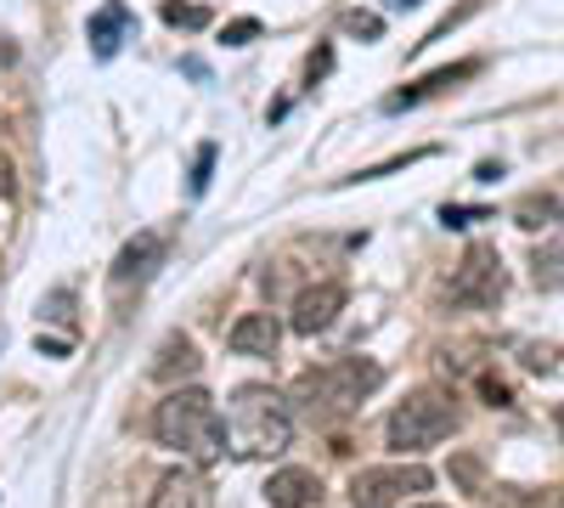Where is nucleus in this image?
<instances>
[{"label":"nucleus","mask_w":564,"mask_h":508,"mask_svg":"<svg viewBox=\"0 0 564 508\" xmlns=\"http://www.w3.org/2000/svg\"><path fill=\"white\" fill-rule=\"evenodd\" d=\"M153 435H159V446L181 452V464H193V469H209L215 457L226 452V419H220V407L209 401V390H198V385L170 390L159 401Z\"/></svg>","instance_id":"1"},{"label":"nucleus","mask_w":564,"mask_h":508,"mask_svg":"<svg viewBox=\"0 0 564 508\" xmlns=\"http://www.w3.org/2000/svg\"><path fill=\"white\" fill-rule=\"evenodd\" d=\"M289 441H294V412L271 385H243L238 396H231V407H226V446L238 452L243 464L289 452Z\"/></svg>","instance_id":"2"},{"label":"nucleus","mask_w":564,"mask_h":508,"mask_svg":"<svg viewBox=\"0 0 564 508\" xmlns=\"http://www.w3.org/2000/svg\"><path fill=\"white\" fill-rule=\"evenodd\" d=\"M379 385H384V367L372 356H334L322 367H305L300 385H294V401L311 419H345V412H356Z\"/></svg>","instance_id":"3"},{"label":"nucleus","mask_w":564,"mask_h":508,"mask_svg":"<svg viewBox=\"0 0 564 508\" xmlns=\"http://www.w3.org/2000/svg\"><path fill=\"white\" fill-rule=\"evenodd\" d=\"M452 430H457V401H452L446 390H435V385H430V390H412V396L390 412L384 441H390V452L417 457V452L441 446Z\"/></svg>","instance_id":"4"},{"label":"nucleus","mask_w":564,"mask_h":508,"mask_svg":"<svg viewBox=\"0 0 564 508\" xmlns=\"http://www.w3.org/2000/svg\"><path fill=\"white\" fill-rule=\"evenodd\" d=\"M430 486H435V475L423 464H379L350 480V508H401L406 497L430 491Z\"/></svg>","instance_id":"5"},{"label":"nucleus","mask_w":564,"mask_h":508,"mask_svg":"<svg viewBox=\"0 0 564 508\" xmlns=\"http://www.w3.org/2000/svg\"><path fill=\"white\" fill-rule=\"evenodd\" d=\"M502 289H508V277H502V255H497L491 244H475V249L463 255L457 277H452V305L486 311V305H497V300H502Z\"/></svg>","instance_id":"6"},{"label":"nucleus","mask_w":564,"mask_h":508,"mask_svg":"<svg viewBox=\"0 0 564 508\" xmlns=\"http://www.w3.org/2000/svg\"><path fill=\"white\" fill-rule=\"evenodd\" d=\"M339 311H345V283H316V289H305L300 300H294V334H322V328H334L339 322Z\"/></svg>","instance_id":"7"},{"label":"nucleus","mask_w":564,"mask_h":508,"mask_svg":"<svg viewBox=\"0 0 564 508\" xmlns=\"http://www.w3.org/2000/svg\"><path fill=\"white\" fill-rule=\"evenodd\" d=\"M226 345L238 350V356H276V345H282V322H276L271 311H249V316L231 322Z\"/></svg>","instance_id":"8"},{"label":"nucleus","mask_w":564,"mask_h":508,"mask_svg":"<svg viewBox=\"0 0 564 508\" xmlns=\"http://www.w3.org/2000/svg\"><path fill=\"white\" fill-rule=\"evenodd\" d=\"M159 260H164V233H135V238L119 249L113 277H119V283H148V277L159 271Z\"/></svg>","instance_id":"9"},{"label":"nucleus","mask_w":564,"mask_h":508,"mask_svg":"<svg viewBox=\"0 0 564 508\" xmlns=\"http://www.w3.org/2000/svg\"><path fill=\"white\" fill-rule=\"evenodd\" d=\"M265 502L271 508H316L322 502V480L311 469H276L265 480Z\"/></svg>","instance_id":"10"},{"label":"nucleus","mask_w":564,"mask_h":508,"mask_svg":"<svg viewBox=\"0 0 564 508\" xmlns=\"http://www.w3.org/2000/svg\"><path fill=\"white\" fill-rule=\"evenodd\" d=\"M204 367V356H198V345L186 339V334H170L164 345H159V361H153V379L159 385H170L175 390V379H193Z\"/></svg>","instance_id":"11"},{"label":"nucleus","mask_w":564,"mask_h":508,"mask_svg":"<svg viewBox=\"0 0 564 508\" xmlns=\"http://www.w3.org/2000/svg\"><path fill=\"white\" fill-rule=\"evenodd\" d=\"M480 74V63H457V68H435V74H423L417 85H406V90H395V97L384 102L390 114L395 108H412V102H423V97H441V90H452L457 79H475Z\"/></svg>","instance_id":"12"},{"label":"nucleus","mask_w":564,"mask_h":508,"mask_svg":"<svg viewBox=\"0 0 564 508\" xmlns=\"http://www.w3.org/2000/svg\"><path fill=\"white\" fill-rule=\"evenodd\" d=\"M148 508H204V480L193 469H170L159 486H153V502Z\"/></svg>","instance_id":"13"},{"label":"nucleus","mask_w":564,"mask_h":508,"mask_svg":"<svg viewBox=\"0 0 564 508\" xmlns=\"http://www.w3.org/2000/svg\"><path fill=\"white\" fill-rule=\"evenodd\" d=\"M124 29H130V12L119 7V0H108V7H102L97 18H90V29H85V34H90V52H97V57H113Z\"/></svg>","instance_id":"14"},{"label":"nucleus","mask_w":564,"mask_h":508,"mask_svg":"<svg viewBox=\"0 0 564 508\" xmlns=\"http://www.w3.org/2000/svg\"><path fill=\"white\" fill-rule=\"evenodd\" d=\"M531 277H536V289H564V238L536 249V260H531Z\"/></svg>","instance_id":"15"},{"label":"nucleus","mask_w":564,"mask_h":508,"mask_svg":"<svg viewBox=\"0 0 564 508\" xmlns=\"http://www.w3.org/2000/svg\"><path fill=\"white\" fill-rule=\"evenodd\" d=\"M513 220H520L525 233H536V226H553L558 220V204L553 198H525L520 209H513Z\"/></svg>","instance_id":"16"},{"label":"nucleus","mask_w":564,"mask_h":508,"mask_svg":"<svg viewBox=\"0 0 564 508\" xmlns=\"http://www.w3.org/2000/svg\"><path fill=\"white\" fill-rule=\"evenodd\" d=\"M164 23H175V29H204L209 12H204V7H181V0H164Z\"/></svg>","instance_id":"17"},{"label":"nucleus","mask_w":564,"mask_h":508,"mask_svg":"<svg viewBox=\"0 0 564 508\" xmlns=\"http://www.w3.org/2000/svg\"><path fill=\"white\" fill-rule=\"evenodd\" d=\"M345 34H356V40H379L384 23L372 18V12H345Z\"/></svg>","instance_id":"18"},{"label":"nucleus","mask_w":564,"mask_h":508,"mask_svg":"<svg viewBox=\"0 0 564 508\" xmlns=\"http://www.w3.org/2000/svg\"><path fill=\"white\" fill-rule=\"evenodd\" d=\"M558 356H564L558 345H547V350H542V345H525V367H531V374H553Z\"/></svg>","instance_id":"19"},{"label":"nucleus","mask_w":564,"mask_h":508,"mask_svg":"<svg viewBox=\"0 0 564 508\" xmlns=\"http://www.w3.org/2000/svg\"><path fill=\"white\" fill-rule=\"evenodd\" d=\"M209 170H215V148H198V159H193V193L209 187Z\"/></svg>","instance_id":"20"},{"label":"nucleus","mask_w":564,"mask_h":508,"mask_svg":"<svg viewBox=\"0 0 564 508\" xmlns=\"http://www.w3.org/2000/svg\"><path fill=\"white\" fill-rule=\"evenodd\" d=\"M260 34V23L254 18H238V23H226V45H249Z\"/></svg>","instance_id":"21"},{"label":"nucleus","mask_w":564,"mask_h":508,"mask_svg":"<svg viewBox=\"0 0 564 508\" xmlns=\"http://www.w3.org/2000/svg\"><path fill=\"white\" fill-rule=\"evenodd\" d=\"M468 220H486V209H446V226H468Z\"/></svg>","instance_id":"22"},{"label":"nucleus","mask_w":564,"mask_h":508,"mask_svg":"<svg viewBox=\"0 0 564 508\" xmlns=\"http://www.w3.org/2000/svg\"><path fill=\"white\" fill-rule=\"evenodd\" d=\"M12 63H18V45H12L7 34H0V68H12Z\"/></svg>","instance_id":"23"},{"label":"nucleus","mask_w":564,"mask_h":508,"mask_svg":"<svg viewBox=\"0 0 564 508\" xmlns=\"http://www.w3.org/2000/svg\"><path fill=\"white\" fill-rule=\"evenodd\" d=\"M390 7H395V12H406V7H417V0H390Z\"/></svg>","instance_id":"24"},{"label":"nucleus","mask_w":564,"mask_h":508,"mask_svg":"<svg viewBox=\"0 0 564 508\" xmlns=\"http://www.w3.org/2000/svg\"><path fill=\"white\" fill-rule=\"evenodd\" d=\"M417 508H441V502H417Z\"/></svg>","instance_id":"25"},{"label":"nucleus","mask_w":564,"mask_h":508,"mask_svg":"<svg viewBox=\"0 0 564 508\" xmlns=\"http://www.w3.org/2000/svg\"><path fill=\"white\" fill-rule=\"evenodd\" d=\"M558 430H564V412H558Z\"/></svg>","instance_id":"26"}]
</instances>
